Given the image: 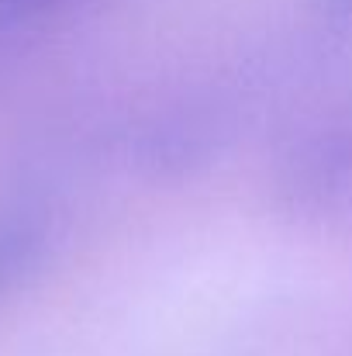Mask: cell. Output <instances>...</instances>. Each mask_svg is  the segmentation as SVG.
Wrapping results in <instances>:
<instances>
[{
  "label": "cell",
  "mask_w": 352,
  "mask_h": 356,
  "mask_svg": "<svg viewBox=\"0 0 352 356\" xmlns=\"http://www.w3.org/2000/svg\"><path fill=\"white\" fill-rule=\"evenodd\" d=\"M69 0H0V31H10V28H21V24H31L59 7H66Z\"/></svg>",
  "instance_id": "obj_3"
},
{
  "label": "cell",
  "mask_w": 352,
  "mask_h": 356,
  "mask_svg": "<svg viewBox=\"0 0 352 356\" xmlns=\"http://www.w3.org/2000/svg\"><path fill=\"white\" fill-rule=\"evenodd\" d=\"M273 208L304 229L352 225V101L287 135L269 170Z\"/></svg>",
  "instance_id": "obj_1"
},
{
  "label": "cell",
  "mask_w": 352,
  "mask_h": 356,
  "mask_svg": "<svg viewBox=\"0 0 352 356\" xmlns=\"http://www.w3.org/2000/svg\"><path fill=\"white\" fill-rule=\"evenodd\" d=\"M335 14H342V17H352V0H325Z\"/></svg>",
  "instance_id": "obj_4"
},
{
  "label": "cell",
  "mask_w": 352,
  "mask_h": 356,
  "mask_svg": "<svg viewBox=\"0 0 352 356\" xmlns=\"http://www.w3.org/2000/svg\"><path fill=\"white\" fill-rule=\"evenodd\" d=\"M52 242V222L38 204H0V301L14 294L45 259Z\"/></svg>",
  "instance_id": "obj_2"
}]
</instances>
